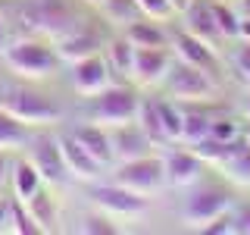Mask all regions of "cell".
I'll return each instance as SVG.
<instances>
[{
    "instance_id": "cell-39",
    "label": "cell",
    "mask_w": 250,
    "mask_h": 235,
    "mask_svg": "<svg viewBox=\"0 0 250 235\" xmlns=\"http://www.w3.org/2000/svg\"><path fill=\"white\" fill-rule=\"evenodd\" d=\"M238 41H250V16H241V35Z\"/></svg>"
},
{
    "instance_id": "cell-3",
    "label": "cell",
    "mask_w": 250,
    "mask_h": 235,
    "mask_svg": "<svg viewBox=\"0 0 250 235\" xmlns=\"http://www.w3.org/2000/svg\"><path fill=\"white\" fill-rule=\"evenodd\" d=\"M0 110H6L10 116L22 119L31 129L60 125V119H62V107L47 91L38 88V82H25V78L0 85Z\"/></svg>"
},
{
    "instance_id": "cell-26",
    "label": "cell",
    "mask_w": 250,
    "mask_h": 235,
    "mask_svg": "<svg viewBox=\"0 0 250 235\" xmlns=\"http://www.w3.org/2000/svg\"><path fill=\"white\" fill-rule=\"evenodd\" d=\"M219 169H222V176L229 179V182L247 188V185H250V141L244 138V144H241Z\"/></svg>"
},
{
    "instance_id": "cell-41",
    "label": "cell",
    "mask_w": 250,
    "mask_h": 235,
    "mask_svg": "<svg viewBox=\"0 0 250 235\" xmlns=\"http://www.w3.org/2000/svg\"><path fill=\"white\" fill-rule=\"evenodd\" d=\"M244 138L250 141V119H244Z\"/></svg>"
},
{
    "instance_id": "cell-11",
    "label": "cell",
    "mask_w": 250,
    "mask_h": 235,
    "mask_svg": "<svg viewBox=\"0 0 250 235\" xmlns=\"http://www.w3.org/2000/svg\"><path fill=\"white\" fill-rule=\"evenodd\" d=\"M172 63H175V50H172V47H135L131 82H135L141 91L160 88L163 78L169 75Z\"/></svg>"
},
{
    "instance_id": "cell-35",
    "label": "cell",
    "mask_w": 250,
    "mask_h": 235,
    "mask_svg": "<svg viewBox=\"0 0 250 235\" xmlns=\"http://www.w3.org/2000/svg\"><path fill=\"white\" fill-rule=\"evenodd\" d=\"M16 235H41L38 223L31 219V213L25 210V204L16 198Z\"/></svg>"
},
{
    "instance_id": "cell-5",
    "label": "cell",
    "mask_w": 250,
    "mask_h": 235,
    "mask_svg": "<svg viewBox=\"0 0 250 235\" xmlns=\"http://www.w3.org/2000/svg\"><path fill=\"white\" fill-rule=\"evenodd\" d=\"M231 207H234V198H231L229 188L219 185V182L200 179V182H194L191 188H185V198L178 204V219L200 232L209 219H216L219 213H225V210H231Z\"/></svg>"
},
{
    "instance_id": "cell-38",
    "label": "cell",
    "mask_w": 250,
    "mask_h": 235,
    "mask_svg": "<svg viewBox=\"0 0 250 235\" xmlns=\"http://www.w3.org/2000/svg\"><path fill=\"white\" fill-rule=\"evenodd\" d=\"M10 35H13V28H10V19H6V13L0 10V50H3V47L10 44Z\"/></svg>"
},
{
    "instance_id": "cell-30",
    "label": "cell",
    "mask_w": 250,
    "mask_h": 235,
    "mask_svg": "<svg viewBox=\"0 0 250 235\" xmlns=\"http://www.w3.org/2000/svg\"><path fill=\"white\" fill-rule=\"evenodd\" d=\"M209 135L219 138V141H238V138H244V122L229 116V113H213Z\"/></svg>"
},
{
    "instance_id": "cell-21",
    "label": "cell",
    "mask_w": 250,
    "mask_h": 235,
    "mask_svg": "<svg viewBox=\"0 0 250 235\" xmlns=\"http://www.w3.org/2000/svg\"><path fill=\"white\" fill-rule=\"evenodd\" d=\"M104 57L109 63V69H113V75L119 78V82H131V60H135V44L128 41V38L122 35V31H113L109 35V41L104 47Z\"/></svg>"
},
{
    "instance_id": "cell-8",
    "label": "cell",
    "mask_w": 250,
    "mask_h": 235,
    "mask_svg": "<svg viewBox=\"0 0 250 235\" xmlns=\"http://www.w3.org/2000/svg\"><path fill=\"white\" fill-rule=\"evenodd\" d=\"M160 88H163V94L175 97L178 104H197V100H216L219 78H213L209 72H203V69L175 57V63H172L169 75L163 78Z\"/></svg>"
},
{
    "instance_id": "cell-14",
    "label": "cell",
    "mask_w": 250,
    "mask_h": 235,
    "mask_svg": "<svg viewBox=\"0 0 250 235\" xmlns=\"http://www.w3.org/2000/svg\"><path fill=\"white\" fill-rule=\"evenodd\" d=\"M172 50H175L178 60L191 63V66L203 69V72H209L213 78L222 75V63H219V50L216 47H209L207 41H200V38H194L191 31L185 28H172Z\"/></svg>"
},
{
    "instance_id": "cell-31",
    "label": "cell",
    "mask_w": 250,
    "mask_h": 235,
    "mask_svg": "<svg viewBox=\"0 0 250 235\" xmlns=\"http://www.w3.org/2000/svg\"><path fill=\"white\" fill-rule=\"evenodd\" d=\"M138 6H141V13H144L147 19H156V22H172L178 16L172 0H138Z\"/></svg>"
},
{
    "instance_id": "cell-15",
    "label": "cell",
    "mask_w": 250,
    "mask_h": 235,
    "mask_svg": "<svg viewBox=\"0 0 250 235\" xmlns=\"http://www.w3.org/2000/svg\"><path fill=\"white\" fill-rule=\"evenodd\" d=\"M106 132H109V144H113L116 163L138 160V157H147V154H156V144L147 138V132L138 125V119L119 122V125H109Z\"/></svg>"
},
{
    "instance_id": "cell-7",
    "label": "cell",
    "mask_w": 250,
    "mask_h": 235,
    "mask_svg": "<svg viewBox=\"0 0 250 235\" xmlns=\"http://www.w3.org/2000/svg\"><path fill=\"white\" fill-rule=\"evenodd\" d=\"M22 154L35 163V169L41 172V179L47 185L60 188V185L72 182L66 157H62V147H60V125H41V129H35Z\"/></svg>"
},
{
    "instance_id": "cell-18",
    "label": "cell",
    "mask_w": 250,
    "mask_h": 235,
    "mask_svg": "<svg viewBox=\"0 0 250 235\" xmlns=\"http://www.w3.org/2000/svg\"><path fill=\"white\" fill-rule=\"evenodd\" d=\"M25 210L31 213V219L38 223L41 235H57L62 232V219H60V204H57V194H53V185H41L31 198L22 201Z\"/></svg>"
},
{
    "instance_id": "cell-9",
    "label": "cell",
    "mask_w": 250,
    "mask_h": 235,
    "mask_svg": "<svg viewBox=\"0 0 250 235\" xmlns=\"http://www.w3.org/2000/svg\"><path fill=\"white\" fill-rule=\"evenodd\" d=\"M113 182H119L125 188L138 194H160L166 188V166H163V157L160 154H147V157H138V160H125V163H113L106 169Z\"/></svg>"
},
{
    "instance_id": "cell-27",
    "label": "cell",
    "mask_w": 250,
    "mask_h": 235,
    "mask_svg": "<svg viewBox=\"0 0 250 235\" xmlns=\"http://www.w3.org/2000/svg\"><path fill=\"white\" fill-rule=\"evenodd\" d=\"M135 119H138V125L147 132V138H150L156 147H169L166 132H163V125H160V113H156V107H153V97H144V100H141Z\"/></svg>"
},
{
    "instance_id": "cell-24",
    "label": "cell",
    "mask_w": 250,
    "mask_h": 235,
    "mask_svg": "<svg viewBox=\"0 0 250 235\" xmlns=\"http://www.w3.org/2000/svg\"><path fill=\"white\" fill-rule=\"evenodd\" d=\"M97 16L106 22L113 31H122L125 25H131L135 19H141V6H138V0H100V6H97Z\"/></svg>"
},
{
    "instance_id": "cell-25",
    "label": "cell",
    "mask_w": 250,
    "mask_h": 235,
    "mask_svg": "<svg viewBox=\"0 0 250 235\" xmlns=\"http://www.w3.org/2000/svg\"><path fill=\"white\" fill-rule=\"evenodd\" d=\"M31 125H25L22 119H16V116H10L6 110H0V147L3 151H25L28 138H31Z\"/></svg>"
},
{
    "instance_id": "cell-29",
    "label": "cell",
    "mask_w": 250,
    "mask_h": 235,
    "mask_svg": "<svg viewBox=\"0 0 250 235\" xmlns=\"http://www.w3.org/2000/svg\"><path fill=\"white\" fill-rule=\"evenodd\" d=\"M213 16H216V25H219L225 41H238V35H241V13H238V6L225 3V0H213Z\"/></svg>"
},
{
    "instance_id": "cell-34",
    "label": "cell",
    "mask_w": 250,
    "mask_h": 235,
    "mask_svg": "<svg viewBox=\"0 0 250 235\" xmlns=\"http://www.w3.org/2000/svg\"><path fill=\"white\" fill-rule=\"evenodd\" d=\"M16 235V198L0 194V235Z\"/></svg>"
},
{
    "instance_id": "cell-13",
    "label": "cell",
    "mask_w": 250,
    "mask_h": 235,
    "mask_svg": "<svg viewBox=\"0 0 250 235\" xmlns=\"http://www.w3.org/2000/svg\"><path fill=\"white\" fill-rule=\"evenodd\" d=\"M163 166H166L169 188H178V191H185V188H191L194 182H200L203 172H207V163H203L188 144L185 147L169 144L166 154H163Z\"/></svg>"
},
{
    "instance_id": "cell-44",
    "label": "cell",
    "mask_w": 250,
    "mask_h": 235,
    "mask_svg": "<svg viewBox=\"0 0 250 235\" xmlns=\"http://www.w3.org/2000/svg\"><path fill=\"white\" fill-rule=\"evenodd\" d=\"M0 3H3V0H0Z\"/></svg>"
},
{
    "instance_id": "cell-33",
    "label": "cell",
    "mask_w": 250,
    "mask_h": 235,
    "mask_svg": "<svg viewBox=\"0 0 250 235\" xmlns=\"http://www.w3.org/2000/svg\"><path fill=\"white\" fill-rule=\"evenodd\" d=\"M231 66H234V72L244 78L247 88H250V41H241L238 44V50L231 53Z\"/></svg>"
},
{
    "instance_id": "cell-32",
    "label": "cell",
    "mask_w": 250,
    "mask_h": 235,
    "mask_svg": "<svg viewBox=\"0 0 250 235\" xmlns=\"http://www.w3.org/2000/svg\"><path fill=\"white\" fill-rule=\"evenodd\" d=\"M200 232H207V235H231V232H238V223H234V210H225V213H219L216 219H209V223L203 226Z\"/></svg>"
},
{
    "instance_id": "cell-22",
    "label": "cell",
    "mask_w": 250,
    "mask_h": 235,
    "mask_svg": "<svg viewBox=\"0 0 250 235\" xmlns=\"http://www.w3.org/2000/svg\"><path fill=\"white\" fill-rule=\"evenodd\" d=\"M41 185H44L41 172H38V169H35V163H31L28 157L19 151V154H16V163H13V179H10V191H13V198L25 201V198H31V194H35Z\"/></svg>"
},
{
    "instance_id": "cell-6",
    "label": "cell",
    "mask_w": 250,
    "mask_h": 235,
    "mask_svg": "<svg viewBox=\"0 0 250 235\" xmlns=\"http://www.w3.org/2000/svg\"><path fill=\"white\" fill-rule=\"evenodd\" d=\"M88 207L100 210V213L113 216V219H141L150 213V198L147 194H138L131 188H125L113 179H97V182H88Z\"/></svg>"
},
{
    "instance_id": "cell-43",
    "label": "cell",
    "mask_w": 250,
    "mask_h": 235,
    "mask_svg": "<svg viewBox=\"0 0 250 235\" xmlns=\"http://www.w3.org/2000/svg\"><path fill=\"white\" fill-rule=\"evenodd\" d=\"M172 3H175V10H182V6L188 3V0H172Z\"/></svg>"
},
{
    "instance_id": "cell-2",
    "label": "cell",
    "mask_w": 250,
    "mask_h": 235,
    "mask_svg": "<svg viewBox=\"0 0 250 235\" xmlns=\"http://www.w3.org/2000/svg\"><path fill=\"white\" fill-rule=\"evenodd\" d=\"M0 63L10 69L13 78H25V82H50L62 69V60L53 50V41L38 35H19L10 38V44L0 50Z\"/></svg>"
},
{
    "instance_id": "cell-17",
    "label": "cell",
    "mask_w": 250,
    "mask_h": 235,
    "mask_svg": "<svg viewBox=\"0 0 250 235\" xmlns=\"http://www.w3.org/2000/svg\"><path fill=\"white\" fill-rule=\"evenodd\" d=\"M178 19L185 22V31H191L194 38H200V41H207L209 47L225 44L222 31L216 25V16H213V0H188V3L178 10Z\"/></svg>"
},
{
    "instance_id": "cell-36",
    "label": "cell",
    "mask_w": 250,
    "mask_h": 235,
    "mask_svg": "<svg viewBox=\"0 0 250 235\" xmlns=\"http://www.w3.org/2000/svg\"><path fill=\"white\" fill-rule=\"evenodd\" d=\"M13 163H16V151H3L0 147V194H3V188L13 179Z\"/></svg>"
},
{
    "instance_id": "cell-42",
    "label": "cell",
    "mask_w": 250,
    "mask_h": 235,
    "mask_svg": "<svg viewBox=\"0 0 250 235\" xmlns=\"http://www.w3.org/2000/svg\"><path fill=\"white\" fill-rule=\"evenodd\" d=\"M84 3H88L91 10H97V6H100V0H84Z\"/></svg>"
},
{
    "instance_id": "cell-10",
    "label": "cell",
    "mask_w": 250,
    "mask_h": 235,
    "mask_svg": "<svg viewBox=\"0 0 250 235\" xmlns=\"http://www.w3.org/2000/svg\"><path fill=\"white\" fill-rule=\"evenodd\" d=\"M109 35H113V28H109L104 19L91 16L88 22H82V25L72 28L69 35L57 38V41H53V50H57V57L62 60V66H69V63H78V60L91 57V53H104Z\"/></svg>"
},
{
    "instance_id": "cell-20",
    "label": "cell",
    "mask_w": 250,
    "mask_h": 235,
    "mask_svg": "<svg viewBox=\"0 0 250 235\" xmlns=\"http://www.w3.org/2000/svg\"><path fill=\"white\" fill-rule=\"evenodd\" d=\"M122 35L128 38L135 47H172V28L166 22H156V19H147V16H141L135 19L131 25L122 28Z\"/></svg>"
},
{
    "instance_id": "cell-19",
    "label": "cell",
    "mask_w": 250,
    "mask_h": 235,
    "mask_svg": "<svg viewBox=\"0 0 250 235\" xmlns=\"http://www.w3.org/2000/svg\"><path fill=\"white\" fill-rule=\"evenodd\" d=\"M69 132H72V138L78 141V144L84 147L88 154H94L100 163L109 169L116 163V157H113V144H109V132H106V125H97V122H91V119H84V122H69L66 125Z\"/></svg>"
},
{
    "instance_id": "cell-23",
    "label": "cell",
    "mask_w": 250,
    "mask_h": 235,
    "mask_svg": "<svg viewBox=\"0 0 250 235\" xmlns=\"http://www.w3.org/2000/svg\"><path fill=\"white\" fill-rule=\"evenodd\" d=\"M153 107L160 113V125L166 132V141L169 144H182V125H185L182 104L175 97H169V94H160V97H153Z\"/></svg>"
},
{
    "instance_id": "cell-4",
    "label": "cell",
    "mask_w": 250,
    "mask_h": 235,
    "mask_svg": "<svg viewBox=\"0 0 250 235\" xmlns=\"http://www.w3.org/2000/svg\"><path fill=\"white\" fill-rule=\"evenodd\" d=\"M144 100V94L135 82H113L104 91L88 97V119L97 125H119V122H131L138 116V107Z\"/></svg>"
},
{
    "instance_id": "cell-28",
    "label": "cell",
    "mask_w": 250,
    "mask_h": 235,
    "mask_svg": "<svg viewBox=\"0 0 250 235\" xmlns=\"http://www.w3.org/2000/svg\"><path fill=\"white\" fill-rule=\"evenodd\" d=\"M75 232H84V235H119L122 226H119V219H113V216H106V213H100V210L91 207L84 216H78Z\"/></svg>"
},
{
    "instance_id": "cell-37",
    "label": "cell",
    "mask_w": 250,
    "mask_h": 235,
    "mask_svg": "<svg viewBox=\"0 0 250 235\" xmlns=\"http://www.w3.org/2000/svg\"><path fill=\"white\" fill-rule=\"evenodd\" d=\"M234 223H238V232L250 235V204H241V207L234 210Z\"/></svg>"
},
{
    "instance_id": "cell-40",
    "label": "cell",
    "mask_w": 250,
    "mask_h": 235,
    "mask_svg": "<svg viewBox=\"0 0 250 235\" xmlns=\"http://www.w3.org/2000/svg\"><path fill=\"white\" fill-rule=\"evenodd\" d=\"M241 116H244V119H250V91H247V97L241 100Z\"/></svg>"
},
{
    "instance_id": "cell-12",
    "label": "cell",
    "mask_w": 250,
    "mask_h": 235,
    "mask_svg": "<svg viewBox=\"0 0 250 235\" xmlns=\"http://www.w3.org/2000/svg\"><path fill=\"white\" fill-rule=\"evenodd\" d=\"M119 82L109 69V63L104 53H91V57L78 60V63H69V85L78 97H91V94L104 91L106 85Z\"/></svg>"
},
{
    "instance_id": "cell-16",
    "label": "cell",
    "mask_w": 250,
    "mask_h": 235,
    "mask_svg": "<svg viewBox=\"0 0 250 235\" xmlns=\"http://www.w3.org/2000/svg\"><path fill=\"white\" fill-rule=\"evenodd\" d=\"M60 147H62V157H66L69 176H72L75 182L88 185V182H97V179H104L106 166H104V163H100L94 154H88L82 144H78L66 125H60Z\"/></svg>"
},
{
    "instance_id": "cell-1",
    "label": "cell",
    "mask_w": 250,
    "mask_h": 235,
    "mask_svg": "<svg viewBox=\"0 0 250 235\" xmlns=\"http://www.w3.org/2000/svg\"><path fill=\"white\" fill-rule=\"evenodd\" d=\"M3 13L10 19V28H16L19 35L57 41L82 22H88L97 10H91L84 0H6Z\"/></svg>"
}]
</instances>
